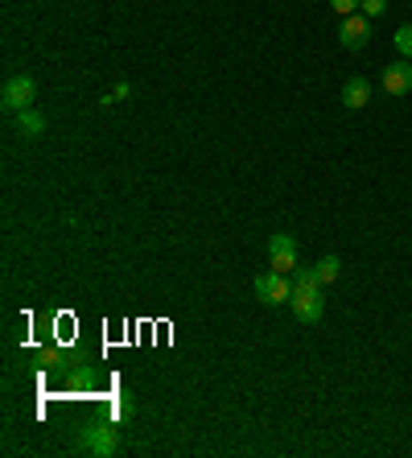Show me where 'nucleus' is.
Returning <instances> with one entry per match:
<instances>
[{
	"mask_svg": "<svg viewBox=\"0 0 412 458\" xmlns=\"http://www.w3.org/2000/svg\"><path fill=\"white\" fill-rule=\"evenodd\" d=\"M79 450L95 458H112L120 450V430L112 422H87L79 425Z\"/></svg>",
	"mask_w": 412,
	"mask_h": 458,
	"instance_id": "nucleus-1",
	"label": "nucleus"
},
{
	"mask_svg": "<svg viewBox=\"0 0 412 458\" xmlns=\"http://www.w3.org/2000/svg\"><path fill=\"white\" fill-rule=\"evenodd\" d=\"M34 96H37V83H34V74H25V71H17V74H9L4 79V91H0V104L17 116V112H25V108H34Z\"/></svg>",
	"mask_w": 412,
	"mask_h": 458,
	"instance_id": "nucleus-2",
	"label": "nucleus"
},
{
	"mask_svg": "<svg viewBox=\"0 0 412 458\" xmlns=\"http://www.w3.org/2000/svg\"><path fill=\"white\" fill-rule=\"evenodd\" d=\"M256 298L264 306H289V298H293V281H289V273H276V268L256 273Z\"/></svg>",
	"mask_w": 412,
	"mask_h": 458,
	"instance_id": "nucleus-3",
	"label": "nucleus"
},
{
	"mask_svg": "<svg viewBox=\"0 0 412 458\" xmlns=\"http://www.w3.org/2000/svg\"><path fill=\"white\" fill-rule=\"evenodd\" d=\"M289 310H293L297 322H322V314H326V298H322V290H293V298H289Z\"/></svg>",
	"mask_w": 412,
	"mask_h": 458,
	"instance_id": "nucleus-4",
	"label": "nucleus"
},
{
	"mask_svg": "<svg viewBox=\"0 0 412 458\" xmlns=\"http://www.w3.org/2000/svg\"><path fill=\"white\" fill-rule=\"evenodd\" d=\"M268 268H276V273H293L297 268V240L289 231L268 236Z\"/></svg>",
	"mask_w": 412,
	"mask_h": 458,
	"instance_id": "nucleus-5",
	"label": "nucleus"
},
{
	"mask_svg": "<svg viewBox=\"0 0 412 458\" xmlns=\"http://www.w3.org/2000/svg\"><path fill=\"white\" fill-rule=\"evenodd\" d=\"M338 42H342V50H363L367 42H371V17H363V12H351V17H342Z\"/></svg>",
	"mask_w": 412,
	"mask_h": 458,
	"instance_id": "nucleus-6",
	"label": "nucleus"
},
{
	"mask_svg": "<svg viewBox=\"0 0 412 458\" xmlns=\"http://www.w3.org/2000/svg\"><path fill=\"white\" fill-rule=\"evenodd\" d=\"M384 91L388 96H408L412 91V58H396L392 66H384Z\"/></svg>",
	"mask_w": 412,
	"mask_h": 458,
	"instance_id": "nucleus-7",
	"label": "nucleus"
},
{
	"mask_svg": "<svg viewBox=\"0 0 412 458\" xmlns=\"http://www.w3.org/2000/svg\"><path fill=\"white\" fill-rule=\"evenodd\" d=\"M367 104H371V83H367L363 74H354V79H346V83H342V108L363 112Z\"/></svg>",
	"mask_w": 412,
	"mask_h": 458,
	"instance_id": "nucleus-8",
	"label": "nucleus"
},
{
	"mask_svg": "<svg viewBox=\"0 0 412 458\" xmlns=\"http://www.w3.org/2000/svg\"><path fill=\"white\" fill-rule=\"evenodd\" d=\"M17 133L25 136V141H37V136L46 133V116L37 108H25V112H17Z\"/></svg>",
	"mask_w": 412,
	"mask_h": 458,
	"instance_id": "nucleus-9",
	"label": "nucleus"
},
{
	"mask_svg": "<svg viewBox=\"0 0 412 458\" xmlns=\"http://www.w3.org/2000/svg\"><path fill=\"white\" fill-rule=\"evenodd\" d=\"M314 273H318V281H322V285H330V281H338V273H342V260H338V256H322L318 265H314Z\"/></svg>",
	"mask_w": 412,
	"mask_h": 458,
	"instance_id": "nucleus-10",
	"label": "nucleus"
},
{
	"mask_svg": "<svg viewBox=\"0 0 412 458\" xmlns=\"http://www.w3.org/2000/svg\"><path fill=\"white\" fill-rule=\"evenodd\" d=\"M289 281H293V290H322L318 273H314V268H301V265L289 273Z\"/></svg>",
	"mask_w": 412,
	"mask_h": 458,
	"instance_id": "nucleus-11",
	"label": "nucleus"
},
{
	"mask_svg": "<svg viewBox=\"0 0 412 458\" xmlns=\"http://www.w3.org/2000/svg\"><path fill=\"white\" fill-rule=\"evenodd\" d=\"M392 42H396V54H400V58H412V21L400 25V29L392 34Z\"/></svg>",
	"mask_w": 412,
	"mask_h": 458,
	"instance_id": "nucleus-12",
	"label": "nucleus"
},
{
	"mask_svg": "<svg viewBox=\"0 0 412 458\" xmlns=\"http://www.w3.org/2000/svg\"><path fill=\"white\" fill-rule=\"evenodd\" d=\"M359 4H363V0H330V9L338 12V17H351V12H359Z\"/></svg>",
	"mask_w": 412,
	"mask_h": 458,
	"instance_id": "nucleus-13",
	"label": "nucleus"
},
{
	"mask_svg": "<svg viewBox=\"0 0 412 458\" xmlns=\"http://www.w3.org/2000/svg\"><path fill=\"white\" fill-rule=\"evenodd\" d=\"M384 9H388V0H363V4H359V12H363V17H379Z\"/></svg>",
	"mask_w": 412,
	"mask_h": 458,
	"instance_id": "nucleus-14",
	"label": "nucleus"
},
{
	"mask_svg": "<svg viewBox=\"0 0 412 458\" xmlns=\"http://www.w3.org/2000/svg\"><path fill=\"white\" fill-rule=\"evenodd\" d=\"M132 96V87L128 83H116L112 87V96H104V104H120V99H128Z\"/></svg>",
	"mask_w": 412,
	"mask_h": 458,
	"instance_id": "nucleus-15",
	"label": "nucleus"
}]
</instances>
